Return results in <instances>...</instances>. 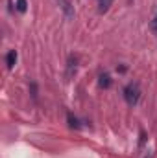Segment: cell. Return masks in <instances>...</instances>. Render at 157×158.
I'll list each match as a JSON object with an SVG mask.
<instances>
[{
	"instance_id": "cell-8",
	"label": "cell",
	"mask_w": 157,
	"mask_h": 158,
	"mask_svg": "<svg viewBox=\"0 0 157 158\" xmlns=\"http://www.w3.org/2000/svg\"><path fill=\"white\" fill-rule=\"evenodd\" d=\"M76 63H78L76 57H70L69 59V76H72V72H76Z\"/></svg>"
},
{
	"instance_id": "cell-3",
	"label": "cell",
	"mask_w": 157,
	"mask_h": 158,
	"mask_svg": "<svg viewBox=\"0 0 157 158\" xmlns=\"http://www.w3.org/2000/svg\"><path fill=\"white\" fill-rule=\"evenodd\" d=\"M15 63H17V52H15V50H9L7 55H6V64H7V68L11 70V68L15 66Z\"/></svg>"
},
{
	"instance_id": "cell-6",
	"label": "cell",
	"mask_w": 157,
	"mask_h": 158,
	"mask_svg": "<svg viewBox=\"0 0 157 158\" xmlns=\"http://www.w3.org/2000/svg\"><path fill=\"white\" fill-rule=\"evenodd\" d=\"M150 30H152V31L157 35V7H155V11H154V17H152V20H150Z\"/></svg>"
},
{
	"instance_id": "cell-4",
	"label": "cell",
	"mask_w": 157,
	"mask_h": 158,
	"mask_svg": "<svg viewBox=\"0 0 157 158\" xmlns=\"http://www.w3.org/2000/svg\"><path fill=\"white\" fill-rule=\"evenodd\" d=\"M98 83H100V86H102V88H109L113 81H111V76H109V74H105V72H104V74H100Z\"/></svg>"
},
{
	"instance_id": "cell-7",
	"label": "cell",
	"mask_w": 157,
	"mask_h": 158,
	"mask_svg": "<svg viewBox=\"0 0 157 158\" xmlns=\"http://www.w3.org/2000/svg\"><path fill=\"white\" fill-rule=\"evenodd\" d=\"M67 119H69V125H70L72 129H79V127H81V125H79V121H78V118H74L72 114H69Z\"/></svg>"
},
{
	"instance_id": "cell-9",
	"label": "cell",
	"mask_w": 157,
	"mask_h": 158,
	"mask_svg": "<svg viewBox=\"0 0 157 158\" xmlns=\"http://www.w3.org/2000/svg\"><path fill=\"white\" fill-rule=\"evenodd\" d=\"M26 9H28L26 0H17V11L19 13H26Z\"/></svg>"
},
{
	"instance_id": "cell-2",
	"label": "cell",
	"mask_w": 157,
	"mask_h": 158,
	"mask_svg": "<svg viewBox=\"0 0 157 158\" xmlns=\"http://www.w3.org/2000/svg\"><path fill=\"white\" fill-rule=\"evenodd\" d=\"M57 2H59V6H61L63 13H65L69 19H72V17H74V7H72V4H70L69 0H57Z\"/></svg>"
},
{
	"instance_id": "cell-5",
	"label": "cell",
	"mask_w": 157,
	"mask_h": 158,
	"mask_svg": "<svg viewBox=\"0 0 157 158\" xmlns=\"http://www.w3.org/2000/svg\"><path fill=\"white\" fill-rule=\"evenodd\" d=\"M111 4H113V0H98V6H100L98 9H100V13H105Z\"/></svg>"
},
{
	"instance_id": "cell-1",
	"label": "cell",
	"mask_w": 157,
	"mask_h": 158,
	"mask_svg": "<svg viewBox=\"0 0 157 158\" xmlns=\"http://www.w3.org/2000/svg\"><path fill=\"white\" fill-rule=\"evenodd\" d=\"M124 99L128 101V105H137L141 99V88L137 83H129L124 86Z\"/></svg>"
}]
</instances>
